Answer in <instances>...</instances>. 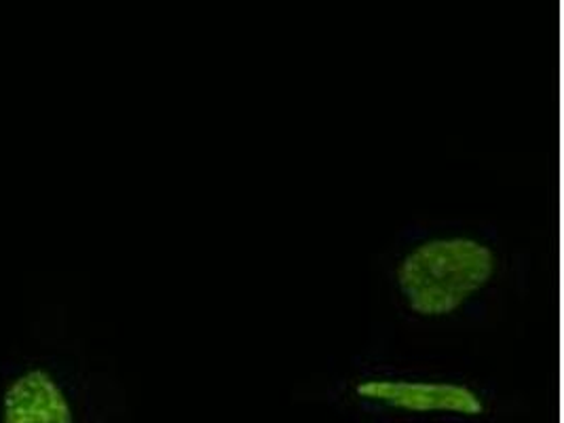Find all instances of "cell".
<instances>
[{
    "mask_svg": "<svg viewBox=\"0 0 564 423\" xmlns=\"http://www.w3.org/2000/svg\"><path fill=\"white\" fill-rule=\"evenodd\" d=\"M391 328L372 324L366 347L315 381L307 397L377 423H482L503 413L506 398L492 381L398 351Z\"/></svg>",
    "mask_w": 564,
    "mask_h": 423,
    "instance_id": "cell-2",
    "label": "cell"
},
{
    "mask_svg": "<svg viewBox=\"0 0 564 423\" xmlns=\"http://www.w3.org/2000/svg\"><path fill=\"white\" fill-rule=\"evenodd\" d=\"M66 330L62 314L45 316L32 345L0 362V423H106L123 413L117 379Z\"/></svg>",
    "mask_w": 564,
    "mask_h": 423,
    "instance_id": "cell-3",
    "label": "cell"
},
{
    "mask_svg": "<svg viewBox=\"0 0 564 423\" xmlns=\"http://www.w3.org/2000/svg\"><path fill=\"white\" fill-rule=\"evenodd\" d=\"M393 319L425 333H480L508 322L531 282V257L495 223L412 218L375 259Z\"/></svg>",
    "mask_w": 564,
    "mask_h": 423,
    "instance_id": "cell-1",
    "label": "cell"
}]
</instances>
